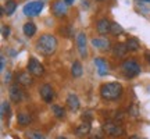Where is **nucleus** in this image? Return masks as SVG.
Instances as JSON below:
<instances>
[{
    "mask_svg": "<svg viewBox=\"0 0 150 139\" xmlns=\"http://www.w3.org/2000/svg\"><path fill=\"white\" fill-rule=\"evenodd\" d=\"M57 49V39L53 35L45 33L38 39L36 42V52H39L43 56H50L53 54Z\"/></svg>",
    "mask_w": 150,
    "mask_h": 139,
    "instance_id": "obj_1",
    "label": "nucleus"
},
{
    "mask_svg": "<svg viewBox=\"0 0 150 139\" xmlns=\"http://www.w3.org/2000/svg\"><path fill=\"white\" fill-rule=\"evenodd\" d=\"M122 95V86L118 82H107L100 88V96L104 100H117Z\"/></svg>",
    "mask_w": 150,
    "mask_h": 139,
    "instance_id": "obj_2",
    "label": "nucleus"
},
{
    "mask_svg": "<svg viewBox=\"0 0 150 139\" xmlns=\"http://www.w3.org/2000/svg\"><path fill=\"white\" fill-rule=\"evenodd\" d=\"M121 68H122V72L127 78H135V77L139 75V72H140L139 63L134 59L125 60L122 64H121Z\"/></svg>",
    "mask_w": 150,
    "mask_h": 139,
    "instance_id": "obj_3",
    "label": "nucleus"
},
{
    "mask_svg": "<svg viewBox=\"0 0 150 139\" xmlns=\"http://www.w3.org/2000/svg\"><path fill=\"white\" fill-rule=\"evenodd\" d=\"M103 131L111 138H118L125 134V128L117 121H106L103 124Z\"/></svg>",
    "mask_w": 150,
    "mask_h": 139,
    "instance_id": "obj_4",
    "label": "nucleus"
},
{
    "mask_svg": "<svg viewBox=\"0 0 150 139\" xmlns=\"http://www.w3.org/2000/svg\"><path fill=\"white\" fill-rule=\"evenodd\" d=\"M43 9V1H29L24 6V14L27 17L39 16Z\"/></svg>",
    "mask_w": 150,
    "mask_h": 139,
    "instance_id": "obj_5",
    "label": "nucleus"
},
{
    "mask_svg": "<svg viewBox=\"0 0 150 139\" xmlns=\"http://www.w3.org/2000/svg\"><path fill=\"white\" fill-rule=\"evenodd\" d=\"M27 68H28V72L35 75V77H40V75H43V72H45V68H43L42 63L38 59H35V57H31V59L28 60Z\"/></svg>",
    "mask_w": 150,
    "mask_h": 139,
    "instance_id": "obj_6",
    "label": "nucleus"
},
{
    "mask_svg": "<svg viewBox=\"0 0 150 139\" xmlns=\"http://www.w3.org/2000/svg\"><path fill=\"white\" fill-rule=\"evenodd\" d=\"M52 13H53L56 17H64L67 14V4H65L64 0H56L53 1V4H52Z\"/></svg>",
    "mask_w": 150,
    "mask_h": 139,
    "instance_id": "obj_7",
    "label": "nucleus"
},
{
    "mask_svg": "<svg viewBox=\"0 0 150 139\" xmlns=\"http://www.w3.org/2000/svg\"><path fill=\"white\" fill-rule=\"evenodd\" d=\"M39 93H40V97L43 99V102H46V103H50L54 97L53 88H52V85H49V84H45V85L40 86Z\"/></svg>",
    "mask_w": 150,
    "mask_h": 139,
    "instance_id": "obj_8",
    "label": "nucleus"
},
{
    "mask_svg": "<svg viewBox=\"0 0 150 139\" xmlns=\"http://www.w3.org/2000/svg\"><path fill=\"white\" fill-rule=\"evenodd\" d=\"M8 95H10V99L14 103L21 102L22 99L25 97V95H24L22 89L20 88V85H11L10 89H8Z\"/></svg>",
    "mask_w": 150,
    "mask_h": 139,
    "instance_id": "obj_9",
    "label": "nucleus"
},
{
    "mask_svg": "<svg viewBox=\"0 0 150 139\" xmlns=\"http://www.w3.org/2000/svg\"><path fill=\"white\" fill-rule=\"evenodd\" d=\"M76 46H78V52H79L81 57L85 59L88 56V50H86V35L83 32L78 33V36H76Z\"/></svg>",
    "mask_w": 150,
    "mask_h": 139,
    "instance_id": "obj_10",
    "label": "nucleus"
},
{
    "mask_svg": "<svg viewBox=\"0 0 150 139\" xmlns=\"http://www.w3.org/2000/svg\"><path fill=\"white\" fill-rule=\"evenodd\" d=\"M97 32L100 35H106V33H110V29H111V21L107 20V18H102L97 21Z\"/></svg>",
    "mask_w": 150,
    "mask_h": 139,
    "instance_id": "obj_11",
    "label": "nucleus"
},
{
    "mask_svg": "<svg viewBox=\"0 0 150 139\" xmlns=\"http://www.w3.org/2000/svg\"><path fill=\"white\" fill-rule=\"evenodd\" d=\"M91 128H92V124L91 121H83L82 124H79L76 128H75V134H76V136H86V135L91 132Z\"/></svg>",
    "mask_w": 150,
    "mask_h": 139,
    "instance_id": "obj_12",
    "label": "nucleus"
},
{
    "mask_svg": "<svg viewBox=\"0 0 150 139\" xmlns=\"http://www.w3.org/2000/svg\"><path fill=\"white\" fill-rule=\"evenodd\" d=\"M92 45L96 49H100V50H108L110 49V40L103 39V38H93L92 39Z\"/></svg>",
    "mask_w": 150,
    "mask_h": 139,
    "instance_id": "obj_13",
    "label": "nucleus"
},
{
    "mask_svg": "<svg viewBox=\"0 0 150 139\" xmlns=\"http://www.w3.org/2000/svg\"><path fill=\"white\" fill-rule=\"evenodd\" d=\"M32 74H29V72H20V74L17 75V82H18V85H22V86H29L32 84Z\"/></svg>",
    "mask_w": 150,
    "mask_h": 139,
    "instance_id": "obj_14",
    "label": "nucleus"
},
{
    "mask_svg": "<svg viewBox=\"0 0 150 139\" xmlns=\"http://www.w3.org/2000/svg\"><path fill=\"white\" fill-rule=\"evenodd\" d=\"M95 65H96L97 71H99V74L100 75H106L108 72V67H107V61L102 57H97L95 59Z\"/></svg>",
    "mask_w": 150,
    "mask_h": 139,
    "instance_id": "obj_15",
    "label": "nucleus"
},
{
    "mask_svg": "<svg viewBox=\"0 0 150 139\" xmlns=\"http://www.w3.org/2000/svg\"><path fill=\"white\" fill-rule=\"evenodd\" d=\"M112 53L115 57H125L128 53V48L125 43H117L114 48H112Z\"/></svg>",
    "mask_w": 150,
    "mask_h": 139,
    "instance_id": "obj_16",
    "label": "nucleus"
},
{
    "mask_svg": "<svg viewBox=\"0 0 150 139\" xmlns=\"http://www.w3.org/2000/svg\"><path fill=\"white\" fill-rule=\"evenodd\" d=\"M67 104L70 107V110L76 111V110L79 109V99H78V96L74 95V93H70L68 97H67Z\"/></svg>",
    "mask_w": 150,
    "mask_h": 139,
    "instance_id": "obj_17",
    "label": "nucleus"
},
{
    "mask_svg": "<svg viewBox=\"0 0 150 139\" xmlns=\"http://www.w3.org/2000/svg\"><path fill=\"white\" fill-rule=\"evenodd\" d=\"M22 31H24V33H25L28 38H31L35 35V32H36V25H35L33 22H27V24H24Z\"/></svg>",
    "mask_w": 150,
    "mask_h": 139,
    "instance_id": "obj_18",
    "label": "nucleus"
},
{
    "mask_svg": "<svg viewBox=\"0 0 150 139\" xmlns=\"http://www.w3.org/2000/svg\"><path fill=\"white\" fill-rule=\"evenodd\" d=\"M127 48H128V52H136L139 50V40L136 38H128V40L125 42Z\"/></svg>",
    "mask_w": 150,
    "mask_h": 139,
    "instance_id": "obj_19",
    "label": "nucleus"
},
{
    "mask_svg": "<svg viewBox=\"0 0 150 139\" xmlns=\"http://www.w3.org/2000/svg\"><path fill=\"white\" fill-rule=\"evenodd\" d=\"M71 74H72L74 78H79V77H82V65H81L79 61H74V63H72Z\"/></svg>",
    "mask_w": 150,
    "mask_h": 139,
    "instance_id": "obj_20",
    "label": "nucleus"
},
{
    "mask_svg": "<svg viewBox=\"0 0 150 139\" xmlns=\"http://www.w3.org/2000/svg\"><path fill=\"white\" fill-rule=\"evenodd\" d=\"M17 121H18L20 125L25 127V125H28V124H31V116L27 114V113H20V114L17 116Z\"/></svg>",
    "mask_w": 150,
    "mask_h": 139,
    "instance_id": "obj_21",
    "label": "nucleus"
},
{
    "mask_svg": "<svg viewBox=\"0 0 150 139\" xmlns=\"http://www.w3.org/2000/svg\"><path fill=\"white\" fill-rule=\"evenodd\" d=\"M4 10H6V13H7V16H13L14 11L17 10V3L14 0H8L4 6Z\"/></svg>",
    "mask_w": 150,
    "mask_h": 139,
    "instance_id": "obj_22",
    "label": "nucleus"
},
{
    "mask_svg": "<svg viewBox=\"0 0 150 139\" xmlns=\"http://www.w3.org/2000/svg\"><path fill=\"white\" fill-rule=\"evenodd\" d=\"M52 110H53V114L57 118H63L65 116V110L61 106H57V104H53L52 106Z\"/></svg>",
    "mask_w": 150,
    "mask_h": 139,
    "instance_id": "obj_23",
    "label": "nucleus"
},
{
    "mask_svg": "<svg viewBox=\"0 0 150 139\" xmlns=\"http://www.w3.org/2000/svg\"><path fill=\"white\" fill-rule=\"evenodd\" d=\"M124 32V29L121 25H118L117 22H111V29H110V33L114 35V36H118V35H121Z\"/></svg>",
    "mask_w": 150,
    "mask_h": 139,
    "instance_id": "obj_24",
    "label": "nucleus"
},
{
    "mask_svg": "<svg viewBox=\"0 0 150 139\" xmlns=\"http://www.w3.org/2000/svg\"><path fill=\"white\" fill-rule=\"evenodd\" d=\"M31 139H45V136H43L40 132H38V131H33V132H31Z\"/></svg>",
    "mask_w": 150,
    "mask_h": 139,
    "instance_id": "obj_25",
    "label": "nucleus"
},
{
    "mask_svg": "<svg viewBox=\"0 0 150 139\" xmlns=\"http://www.w3.org/2000/svg\"><path fill=\"white\" fill-rule=\"evenodd\" d=\"M8 109H10L8 103H7V102H3V104H1V117H4L6 111L8 113Z\"/></svg>",
    "mask_w": 150,
    "mask_h": 139,
    "instance_id": "obj_26",
    "label": "nucleus"
},
{
    "mask_svg": "<svg viewBox=\"0 0 150 139\" xmlns=\"http://www.w3.org/2000/svg\"><path fill=\"white\" fill-rule=\"evenodd\" d=\"M1 31H3V36L4 38H7L8 35H10V28L8 27H3L1 28Z\"/></svg>",
    "mask_w": 150,
    "mask_h": 139,
    "instance_id": "obj_27",
    "label": "nucleus"
},
{
    "mask_svg": "<svg viewBox=\"0 0 150 139\" xmlns=\"http://www.w3.org/2000/svg\"><path fill=\"white\" fill-rule=\"evenodd\" d=\"M131 110H132L131 113H132L134 116H138V111H136V106H132V107H131Z\"/></svg>",
    "mask_w": 150,
    "mask_h": 139,
    "instance_id": "obj_28",
    "label": "nucleus"
},
{
    "mask_svg": "<svg viewBox=\"0 0 150 139\" xmlns=\"http://www.w3.org/2000/svg\"><path fill=\"white\" fill-rule=\"evenodd\" d=\"M4 64H6V61H4V57H1V67H0V68H1V70L4 68Z\"/></svg>",
    "mask_w": 150,
    "mask_h": 139,
    "instance_id": "obj_29",
    "label": "nucleus"
},
{
    "mask_svg": "<svg viewBox=\"0 0 150 139\" xmlns=\"http://www.w3.org/2000/svg\"><path fill=\"white\" fill-rule=\"evenodd\" d=\"M146 59H147V61H149V64H150V52L146 53Z\"/></svg>",
    "mask_w": 150,
    "mask_h": 139,
    "instance_id": "obj_30",
    "label": "nucleus"
},
{
    "mask_svg": "<svg viewBox=\"0 0 150 139\" xmlns=\"http://www.w3.org/2000/svg\"><path fill=\"white\" fill-rule=\"evenodd\" d=\"M65 1V4H72L74 3V0H64Z\"/></svg>",
    "mask_w": 150,
    "mask_h": 139,
    "instance_id": "obj_31",
    "label": "nucleus"
},
{
    "mask_svg": "<svg viewBox=\"0 0 150 139\" xmlns=\"http://www.w3.org/2000/svg\"><path fill=\"white\" fill-rule=\"evenodd\" d=\"M138 1H143V3H150V0H138Z\"/></svg>",
    "mask_w": 150,
    "mask_h": 139,
    "instance_id": "obj_32",
    "label": "nucleus"
},
{
    "mask_svg": "<svg viewBox=\"0 0 150 139\" xmlns=\"http://www.w3.org/2000/svg\"><path fill=\"white\" fill-rule=\"evenodd\" d=\"M56 139H67V138H64V136H57Z\"/></svg>",
    "mask_w": 150,
    "mask_h": 139,
    "instance_id": "obj_33",
    "label": "nucleus"
},
{
    "mask_svg": "<svg viewBox=\"0 0 150 139\" xmlns=\"http://www.w3.org/2000/svg\"><path fill=\"white\" fill-rule=\"evenodd\" d=\"M93 139H99V138H93Z\"/></svg>",
    "mask_w": 150,
    "mask_h": 139,
    "instance_id": "obj_34",
    "label": "nucleus"
}]
</instances>
